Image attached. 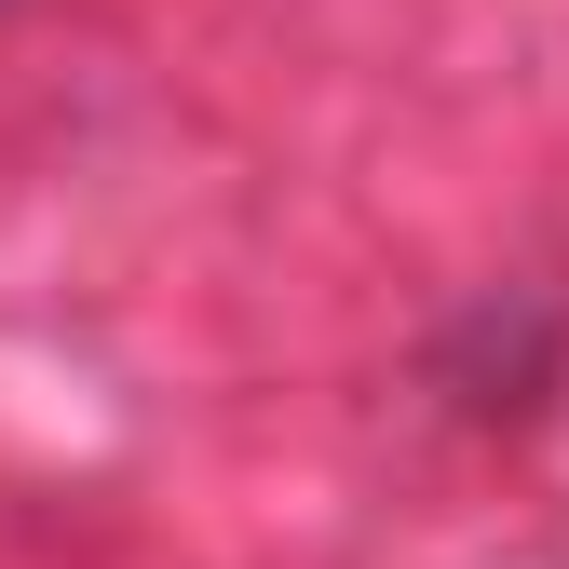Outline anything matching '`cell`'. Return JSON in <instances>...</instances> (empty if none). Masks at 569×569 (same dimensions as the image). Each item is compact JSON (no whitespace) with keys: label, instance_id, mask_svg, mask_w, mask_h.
<instances>
[]
</instances>
